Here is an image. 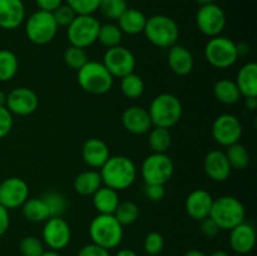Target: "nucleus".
<instances>
[{
	"instance_id": "nucleus-1",
	"label": "nucleus",
	"mask_w": 257,
	"mask_h": 256,
	"mask_svg": "<svg viewBox=\"0 0 257 256\" xmlns=\"http://www.w3.org/2000/svg\"><path fill=\"white\" fill-rule=\"evenodd\" d=\"M103 185L115 191L130 188L137 178L136 163L127 156H110L100 167Z\"/></svg>"
},
{
	"instance_id": "nucleus-2",
	"label": "nucleus",
	"mask_w": 257,
	"mask_h": 256,
	"mask_svg": "<svg viewBox=\"0 0 257 256\" xmlns=\"http://www.w3.org/2000/svg\"><path fill=\"white\" fill-rule=\"evenodd\" d=\"M147 110L150 113L153 127L170 130L180 122L183 107L177 95L172 93H162L153 98Z\"/></svg>"
},
{
	"instance_id": "nucleus-3",
	"label": "nucleus",
	"mask_w": 257,
	"mask_h": 256,
	"mask_svg": "<svg viewBox=\"0 0 257 256\" xmlns=\"http://www.w3.org/2000/svg\"><path fill=\"white\" fill-rule=\"evenodd\" d=\"M123 226L113 215L98 213L89 225V237L93 243L105 248L113 250L118 247L123 240Z\"/></svg>"
},
{
	"instance_id": "nucleus-4",
	"label": "nucleus",
	"mask_w": 257,
	"mask_h": 256,
	"mask_svg": "<svg viewBox=\"0 0 257 256\" xmlns=\"http://www.w3.org/2000/svg\"><path fill=\"white\" fill-rule=\"evenodd\" d=\"M77 79L84 92L100 95L109 92L114 78L102 62L88 60L77 72Z\"/></svg>"
},
{
	"instance_id": "nucleus-5",
	"label": "nucleus",
	"mask_w": 257,
	"mask_h": 256,
	"mask_svg": "<svg viewBox=\"0 0 257 256\" xmlns=\"http://www.w3.org/2000/svg\"><path fill=\"white\" fill-rule=\"evenodd\" d=\"M210 217L215 221L220 230L230 231L245 221V206L233 196H221L213 200Z\"/></svg>"
},
{
	"instance_id": "nucleus-6",
	"label": "nucleus",
	"mask_w": 257,
	"mask_h": 256,
	"mask_svg": "<svg viewBox=\"0 0 257 256\" xmlns=\"http://www.w3.org/2000/svg\"><path fill=\"white\" fill-rule=\"evenodd\" d=\"M143 33L146 38L158 48H171L177 44L180 38V28L177 23L172 18L162 14L148 18Z\"/></svg>"
},
{
	"instance_id": "nucleus-7",
	"label": "nucleus",
	"mask_w": 257,
	"mask_h": 256,
	"mask_svg": "<svg viewBox=\"0 0 257 256\" xmlns=\"http://www.w3.org/2000/svg\"><path fill=\"white\" fill-rule=\"evenodd\" d=\"M205 58L212 67L217 69H228L237 62L240 57L233 40L227 37L217 35L211 38L206 44Z\"/></svg>"
},
{
	"instance_id": "nucleus-8",
	"label": "nucleus",
	"mask_w": 257,
	"mask_h": 256,
	"mask_svg": "<svg viewBox=\"0 0 257 256\" xmlns=\"http://www.w3.org/2000/svg\"><path fill=\"white\" fill-rule=\"evenodd\" d=\"M59 27L55 23L53 14L44 10L33 13L25 24L27 38L37 45H45L52 42L57 35Z\"/></svg>"
},
{
	"instance_id": "nucleus-9",
	"label": "nucleus",
	"mask_w": 257,
	"mask_h": 256,
	"mask_svg": "<svg viewBox=\"0 0 257 256\" xmlns=\"http://www.w3.org/2000/svg\"><path fill=\"white\" fill-rule=\"evenodd\" d=\"M99 28L100 23L94 15H77L67 28V38L70 45L85 49L97 42Z\"/></svg>"
},
{
	"instance_id": "nucleus-10",
	"label": "nucleus",
	"mask_w": 257,
	"mask_h": 256,
	"mask_svg": "<svg viewBox=\"0 0 257 256\" xmlns=\"http://www.w3.org/2000/svg\"><path fill=\"white\" fill-rule=\"evenodd\" d=\"M175 165L167 153H155L147 156L141 166V175L145 183L166 185L172 178Z\"/></svg>"
},
{
	"instance_id": "nucleus-11",
	"label": "nucleus",
	"mask_w": 257,
	"mask_h": 256,
	"mask_svg": "<svg viewBox=\"0 0 257 256\" xmlns=\"http://www.w3.org/2000/svg\"><path fill=\"white\" fill-rule=\"evenodd\" d=\"M212 137L222 147L240 142L242 137V124L241 120L231 113H223L216 117L212 123Z\"/></svg>"
},
{
	"instance_id": "nucleus-12",
	"label": "nucleus",
	"mask_w": 257,
	"mask_h": 256,
	"mask_svg": "<svg viewBox=\"0 0 257 256\" xmlns=\"http://www.w3.org/2000/svg\"><path fill=\"white\" fill-rule=\"evenodd\" d=\"M72 240V228L63 217H49L44 222L42 241L49 250L62 251Z\"/></svg>"
},
{
	"instance_id": "nucleus-13",
	"label": "nucleus",
	"mask_w": 257,
	"mask_h": 256,
	"mask_svg": "<svg viewBox=\"0 0 257 256\" xmlns=\"http://www.w3.org/2000/svg\"><path fill=\"white\" fill-rule=\"evenodd\" d=\"M226 14L222 8L217 4L202 5L196 14V24L200 32L206 37H217L221 35L226 27Z\"/></svg>"
},
{
	"instance_id": "nucleus-14",
	"label": "nucleus",
	"mask_w": 257,
	"mask_h": 256,
	"mask_svg": "<svg viewBox=\"0 0 257 256\" xmlns=\"http://www.w3.org/2000/svg\"><path fill=\"white\" fill-rule=\"evenodd\" d=\"M103 64L113 78H123L135 72L136 58L127 48L118 45L105 50L103 55Z\"/></svg>"
},
{
	"instance_id": "nucleus-15",
	"label": "nucleus",
	"mask_w": 257,
	"mask_h": 256,
	"mask_svg": "<svg viewBox=\"0 0 257 256\" xmlns=\"http://www.w3.org/2000/svg\"><path fill=\"white\" fill-rule=\"evenodd\" d=\"M29 198V186L23 178L9 177L0 183V205L8 210L22 207Z\"/></svg>"
},
{
	"instance_id": "nucleus-16",
	"label": "nucleus",
	"mask_w": 257,
	"mask_h": 256,
	"mask_svg": "<svg viewBox=\"0 0 257 256\" xmlns=\"http://www.w3.org/2000/svg\"><path fill=\"white\" fill-rule=\"evenodd\" d=\"M39 98L37 93L27 87H17L7 94L5 107L12 114L30 115L38 109Z\"/></svg>"
},
{
	"instance_id": "nucleus-17",
	"label": "nucleus",
	"mask_w": 257,
	"mask_h": 256,
	"mask_svg": "<svg viewBox=\"0 0 257 256\" xmlns=\"http://www.w3.org/2000/svg\"><path fill=\"white\" fill-rule=\"evenodd\" d=\"M203 168L206 175L215 182H225L232 172L226 153L221 150H212L206 155Z\"/></svg>"
},
{
	"instance_id": "nucleus-18",
	"label": "nucleus",
	"mask_w": 257,
	"mask_h": 256,
	"mask_svg": "<svg viewBox=\"0 0 257 256\" xmlns=\"http://www.w3.org/2000/svg\"><path fill=\"white\" fill-rule=\"evenodd\" d=\"M213 197L210 192L202 188L192 191L186 198V212L192 220L202 221L203 218L210 217L211 208H212Z\"/></svg>"
},
{
	"instance_id": "nucleus-19",
	"label": "nucleus",
	"mask_w": 257,
	"mask_h": 256,
	"mask_svg": "<svg viewBox=\"0 0 257 256\" xmlns=\"http://www.w3.org/2000/svg\"><path fill=\"white\" fill-rule=\"evenodd\" d=\"M256 230L250 222H241L230 230V246L236 253L246 255L255 248Z\"/></svg>"
},
{
	"instance_id": "nucleus-20",
	"label": "nucleus",
	"mask_w": 257,
	"mask_h": 256,
	"mask_svg": "<svg viewBox=\"0 0 257 256\" xmlns=\"http://www.w3.org/2000/svg\"><path fill=\"white\" fill-rule=\"evenodd\" d=\"M122 124L128 132L133 135H145L150 132L153 127L148 110L138 105L127 108L123 112Z\"/></svg>"
},
{
	"instance_id": "nucleus-21",
	"label": "nucleus",
	"mask_w": 257,
	"mask_h": 256,
	"mask_svg": "<svg viewBox=\"0 0 257 256\" xmlns=\"http://www.w3.org/2000/svg\"><path fill=\"white\" fill-rule=\"evenodd\" d=\"M25 20V7L23 0H0V28L14 30Z\"/></svg>"
},
{
	"instance_id": "nucleus-22",
	"label": "nucleus",
	"mask_w": 257,
	"mask_h": 256,
	"mask_svg": "<svg viewBox=\"0 0 257 256\" xmlns=\"http://www.w3.org/2000/svg\"><path fill=\"white\" fill-rule=\"evenodd\" d=\"M109 157V147L100 138H89L83 145L82 158L93 170H100Z\"/></svg>"
},
{
	"instance_id": "nucleus-23",
	"label": "nucleus",
	"mask_w": 257,
	"mask_h": 256,
	"mask_svg": "<svg viewBox=\"0 0 257 256\" xmlns=\"http://www.w3.org/2000/svg\"><path fill=\"white\" fill-rule=\"evenodd\" d=\"M167 63L168 67L171 68V70L175 74L180 75V77H185V75L190 74L192 72L195 59H193L192 53L187 48L180 44H175L168 48Z\"/></svg>"
},
{
	"instance_id": "nucleus-24",
	"label": "nucleus",
	"mask_w": 257,
	"mask_h": 256,
	"mask_svg": "<svg viewBox=\"0 0 257 256\" xmlns=\"http://www.w3.org/2000/svg\"><path fill=\"white\" fill-rule=\"evenodd\" d=\"M243 98L257 97V64L248 62L240 68L235 80Z\"/></svg>"
},
{
	"instance_id": "nucleus-25",
	"label": "nucleus",
	"mask_w": 257,
	"mask_h": 256,
	"mask_svg": "<svg viewBox=\"0 0 257 256\" xmlns=\"http://www.w3.org/2000/svg\"><path fill=\"white\" fill-rule=\"evenodd\" d=\"M93 206L98 213H104V215H113L119 205V195L118 191L113 190V188L107 187V186L102 185L92 195Z\"/></svg>"
},
{
	"instance_id": "nucleus-26",
	"label": "nucleus",
	"mask_w": 257,
	"mask_h": 256,
	"mask_svg": "<svg viewBox=\"0 0 257 256\" xmlns=\"http://www.w3.org/2000/svg\"><path fill=\"white\" fill-rule=\"evenodd\" d=\"M117 22V25L122 30L123 34L137 35L140 33H143V30H145L147 18L141 10L127 8V10L120 15Z\"/></svg>"
},
{
	"instance_id": "nucleus-27",
	"label": "nucleus",
	"mask_w": 257,
	"mask_h": 256,
	"mask_svg": "<svg viewBox=\"0 0 257 256\" xmlns=\"http://www.w3.org/2000/svg\"><path fill=\"white\" fill-rule=\"evenodd\" d=\"M103 185L102 177L98 170H87L80 172L74 178L73 187L80 196H92Z\"/></svg>"
},
{
	"instance_id": "nucleus-28",
	"label": "nucleus",
	"mask_w": 257,
	"mask_h": 256,
	"mask_svg": "<svg viewBox=\"0 0 257 256\" xmlns=\"http://www.w3.org/2000/svg\"><path fill=\"white\" fill-rule=\"evenodd\" d=\"M213 95L218 102L227 105L236 104L242 98L235 80L231 79L217 80L213 85Z\"/></svg>"
},
{
	"instance_id": "nucleus-29",
	"label": "nucleus",
	"mask_w": 257,
	"mask_h": 256,
	"mask_svg": "<svg viewBox=\"0 0 257 256\" xmlns=\"http://www.w3.org/2000/svg\"><path fill=\"white\" fill-rule=\"evenodd\" d=\"M23 216L27 218L28 221L34 223L45 222L48 218L50 217L49 210L45 202L43 201L42 197H34L28 198L22 206Z\"/></svg>"
},
{
	"instance_id": "nucleus-30",
	"label": "nucleus",
	"mask_w": 257,
	"mask_h": 256,
	"mask_svg": "<svg viewBox=\"0 0 257 256\" xmlns=\"http://www.w3.org/2000/svg\"><path fill=\"white\" fill-rule=\"evenodd\" d=\"M226 157H227L228 163H230L232 170L242 171L248 167L250 165V153H248L247 148L242 145V143L237 142L235 145H231L226 147Z\"/></svg>"
},
{
	"instance_id": "nucleus-31",
	"label": "nucleus",
	"mask_w": 257,
	"mask_h": 256,
	"mask_svg": "<svg viewBox=\"0 0 257 256\" xmlns=\"http://www.w3.org/2000/svg\"><path fill=\"white\" fill-rule=\"evenodd\" d=\"M148 145L155 153H166L172 145V135L170 130L152 127L148 136Z\"/></svg>"
},
{
	"instance_id": "nucleus-32",
	"label": "nucleus",
	"mask_w": 257,
	"mask_h": 256,
	"mask_svg": "<svg viewBox=\"0 0 257 256\" xmlns=\"http://www.w3.org/2000/svg\"><path fill=\"white\" fill-rule=\"evenodd\" d=\"M19 69L18 57L9 49H0V82H9Z\"/></svg>"
},
{
	"instance_id": "nucleus-33",
	"label": "nucleus",
	"mask_w": 257,
	"mask_h": 256,
	"mask_svg": "<svg viewBox=\"0 0 257 256\" xmlns=\"http://www.w3.org/2000/svg\"><path fill=\"white\" fill-rule=\"evenodd\" d=\"M123 39V33L117 24L114 23H105L100 24L98 32V42L107 49L120 45Z\"/></svg>"
},
{
	"instance_id": "nucleus-34",
	"label": "nucleus",
	"mask_w": 257,
	"mask_h": 256,
	"mask_svg": "<svg viewBox=\"0 0 257 256\" xmlns=\"http://www.w3.org/2000/svg\"><path fill=\"white\" fill-rule=\"evenodd\" d=\"M120 90L130 99H138L145 93V82L135 72L120 78Z\"/></svg>"
},
{
	"instance_id": "nucleus-35",
	"label": "nucleus",
	"mask_w": 257,
	"mask_h": 256,
	"mask_svg": "<svg viewBox=\"0 0 257 256\" xmlns=\"http://www.w3.org/2000/svg\"><path fill=\"white\" fill-rule=\"evenodd\" d=\"M43 201L48 206L50 217H62L68 210V200L63 193L58 191H49L42 196Z\"/></svg>"
},
{
	"instance_id": "nucleus-36",
	"label": "nucleus",
	"mask_w": 257,
	"mask_h": 256,
	"mask_svg": "<svg viewBox=\"0 0 257 256\" xmlns=\"http://www.w3.org/2000/svg\"><path fill=\"white\" fill-rule=\"evenodd\" d=\"M118 222L124 227L135 223L140 217V208L132 201H120L119 205L113 213Z\"/></svg>"
},
{
	"instance_id": "nucleus-37",
	"label": "nucleus",
	"mask_w": 257,
	"mask_h": 256,
	"mask_svg": "<svg viewBox=\"0 0 257 256\" xmlns=\"http://www.w3.org/2000/svg\"><path fill=\"white\" fill-rule=\"evenodd\" d=\"M125 0H99V7L102 15L110 22H117L120 15L127 10Z\"/></svg>"
},
{
	"instance_id": "nucleus-38",
	"label": "nucleus",
	"mask_w": 257,
	"mask_h": 256,
	"mask_svg": "<svg viewBox=\"0 0 257 256\" xmlns=\"http://www.w3.org/2000/svg\"><path fill=\"white\" fill-rule=\"evenodd\" d=\"M63 59H64V63L70 69L77 70L78 72L89 60V58H88V53L85 49L74 47V45H69L64 50Z\"/></svg>"
},
{
	"instance_id": "nucleus-39",
	"label": "nucleus",
	"mask_w": 257,
	"mask_h": 256,
	"mask_svg": "<svg viewBox=\"0 0 257 256\" xmlns=\"http://www.w3.org/2000/svg\"><path fill=\"white\" fill-rule=\"evenodd\" d=\"M44 242L37 236H25L20 241V253L23 256H40L45 251Z\"/></svg>"
},
{
	"instance_id": "nucleus-40",
	"label": "nucleus",
	"mask_w": 257,
	"mask_h": 256,
	"mask_svg": "<svg viewBox=\"0 0 257 256\" xmlns=\"http://www.w3.org/2000/svg\"><path fill=\"white\" fill-rule=\"evenodd\" d=\"M143 248H145L146 253L150 256L160 255L165 248V238L160 232L152 231L146 235L145 241H143Z\"/></svg>"
},
{
	"instance_id": "nucleus-41",
	"label": "nucleus",
	"mask_w": 257,
	"mask_h": 256,
	"mask_svg": "<svg viewBox=\"0 0 257 256\" xmlns=\"http://www.w3.org/2000/svg\"><path fill=\"white\" fill-rule=\"evenodd\" d=\"M77 15H93L98 10L99 0H65Z\"/></svg>"
},
{
	"instance_id": "nucleus-42",
	"label": "nucleus",
	"mask_w": 257,
	"mask_h": 256,
	"mask_svg": "<svg viewBox=\"0 0 257 256\" xmlns=\"http://www.w3.org/2000/svg\"><path fill=\"white\" fill-rule=\"evenodd\" d=\"M52 14L58 27H62V28L69 27L70 23H72L73 20H74V18L77 17L74 10L67 4L59 5L54 12H52Z\"/></svg>"
},
{
	"instance_id": "nucleus-43",
	"label": "nucleus",
	"mask_w": 257,
	"mask_h": 256,
	"mask_svg": "<svg viewBox=\"0 0 257 256\" xmlns=\"http://www.w3.org/2000/svg\"><path fill=\"white\" fill-rule=\"evenodd\" d=\"M13 114L7 107H0V140L7 137L13 128Z\"/></svg>"
},
{
	"instance_id": "nucleus-44",
	"label": "nucleus",
	"mask_w": 257,
	"mask_h": 256,
	"mask_svg": "<svg viewBox=\"0 0 257 256\" xmlns=\"http://www.w3.org/2000/svg\"><path fill=\"white\" fill-rule=\"evenodd\" d=\"M145 195L152 202H160L165 198V185H155V183H145Z\"/></svg>"
},
{
	"instance_id": "nucleus-45",
	"label": "nucleus",
	"mask_w": 257,
	"mask_h": 256,
	"mask_svg": "<svg viewBox=\"0 0 257 256\" xmlns=\"http://www.w3.org/2000/svg\"><path fill=\"white\" fill-rule=\"evenodd\" d=\"M77 256H110L109 250L100 247L95 243H87L78 251Z\"/></svg>"
},
{
	"instance_id": "nucleus-46",
	"label": "nucleus",
	"mask_w": 257,
	"mask_h": 256,
	"mask_svg": "<svg viewBox=\"0 0 257 256\" xmlns=\"http://www.w3.org/2000/svg\"><path fill=\"white\" fill-rule=\"evenodd\" d=\"M200 222H201L200 225L201 232H202L206 237L212 238L215 237V236H217L218 232H220V228H218V226L216 225V222L211 217L203 218V220L200 221Z\"/></svg>"
},
{
	"instance_id": "nucleus-47",
	"label": "nucleus",
	"mask_w": 257,
	"mask_h": 256,
	"mask_svg": "<svg viewBox=\"0 0 257 256\" xmlns=\"http://www.w3.org/2000/svg\"><path fill=\"white\" fill-rule=\"evenodd\" d=\"M10 226V215L9 210L4 206L0 205V237L9 230Z\"/></svg>"
},
{
	"instance_id": "nucleus-48",
	"label": "nucleus",
	"mask_w": 257,
	"mask_h": 256,
	"mask_svg": "<svg viewBox=\"0 0 257 256\" xmlns=\"http://www.w3.org/2000/svg\"><path fill=\"white\" fill-rule=\"evenodd\" d=\"M39 10H44V12H54L59 5L63 4V0H35Z\"/></svg>"
},
{
	"instance_id": "nucleus-49",
	"label": "nucleus",
	"mask_w": 257,
	"mask_h": 256,
	"mask_svg": "<svg viewBox=\"0 0 257 256\" xmlns=\"http://www.w3.org/2000/svg\"><path fill=\"white\" fill-rule=\"evenodd\" d=\"M236 48H237L238 57H241V55H246L250 53V45L245 42H241L238 43V44H236Z\"/></svg>"
},
{
	"instance_id": "nucleus-50",
	"label": "nucleus",
	"mask_w": 257,
	"mask_h": 256,
	"mask_svg": "<svg viewBox=\"0 0 257 256\" xmlns=\"http://www.w3.org/2000/svg\"><path fill=\"white\" fill-rule=\"evenodd\" d=\"M245 107L248 110H255L257 108V97H246Z\"/></svg>"
},
{
	"instance_id": "nucleus-51",
	"label": "nucleus",
	"mask_w": 257,
	"mask_h": 256,
	"mask_svg": "<svg viewBox=\"0 0 257 256\" xmlns=\"http://www.w3.org/2000/svg\"><path fill=\"white\" fill-rule=\"evenodd\" d=\"M114 256H138L136 251H133L132 248H120L119 251H117Z\"/></svg>"
},
{
	"instance_id": "nucleus-52",
	"label": "nucleus",
	"mask_w": 257,
	"mask_h": 256,
	"mask_svg": "<svg viewBox=\"0 0 257 256\" xmlns=\"http://www.w3.org/2000/svg\"><path fill=\"white\" fill-rule=\"evenodd\" d=\"M183 256H208V255H206L203 251L197 250V248H192V250L186 251L185 255H183Z\"/></svg>"
},
{
	"instance_id": "nucleus-53",
	"label": "nucleus",
	"mask_w": 257,
	"mask_h": 256,
	"mask_svg": "<svg viewBox=\"0 0 257 256\" xmlns=\"http://www.w3.org/2000/svg\"><path fill=\"white\" fill-rule=\"evenodd\" d=\"M40 256H63L62 253H59V251H54V250H45L44 252L42 253Z\"/></svg>"
},
{
	"instance_id": "nucleus-54",
	"label": "nucleus",
	"mask_w": 257,
	"mask_h": 256,
	"mask_svg": "<svg viewBox=\"0 0 257 256\" xmlns=\"http://www.w3.org/2000/svg\"><path fill=\"white\" fill-rule=\"evenodd\" d=\"M5 103H7V93L0 90V107H5Z\"/></svg>"
},
{
	"instance_id": "nucleus-55",
	"label": "nucleus",
	"mask_w": 257,
	"mask_h": 256,
	"mask_svg": "<svg viewBox=\"0 0 257 256\" xmlns=\"http://www.w3.org/2000/svg\"><path fill=\"white\" fill-rule=\"evenodd\" d=\"M210 256H230V255H228L227 251H225V250H216V251H213Z\"/></svg>"
},
{
	"instance_id": "nucleus-56",
	"label": "nucleus",
	"mask_w": 257,
	"mask_h": 256,
	"mask_svg": "<svg viewBox=\"0 0 257 256\" xmlns=\"http://www.w3.org/2000/svg\"><path fill=\"white\" fill-rule=\"evenodd\" d=\"M196 2L200 4V7H202V5H208V4H215L216 0H196Z\"/></svg>"
}]
</instances>
